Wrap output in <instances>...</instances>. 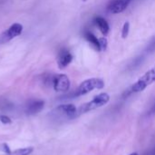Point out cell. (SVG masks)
<instances>
[{"instance_id":"9a60e30c","label":"cell","mask_w":155,"mask_h":155,"mask_svg":"<svg viewBox=\"0 0 155 155\" xmlns=\"http://www.w3.org/2000/svg\"><path fill=\"white\" fill-rule=\"evenodd\" d=\"M0 122L4 124H12V120L10 117H8L7 115H5V114H1L0 115Z\"/></svg>"},{"instance_id":"6da1fadb","label":"cell","mask_w":155,"mask_h":155,"mask_svg":"<svg viewBox=\"0 0 155 155\" xmlns=\"http://www.w3.org/2000/svg\"><path fill=\"white\" fill-rule=\"evenodd\" d=\"M109 101H110L109 94L106 93H102V94L94 96L92 101L81 105L80 108L77 109V114H78V115H80L82 114H85V113H88L90 111L100 108V107L105 105Z\"/></svg>"},{"instance_id":"7c38bea8","label":"cell","mask_w":155,"mask_h":155,"mask_svg":"<svg viewBox=\"0 0 155 155\" xmlns=\"http://www.w3.org/2000/svg\"><path fill=\"white\" fill-rule=\"evenodd\" d=\"M34 151L33 147H27V148H23V149H18L16 151L11 152V153L6 155H29L31 154Z\"/></svg>"},{"instance_id":"e0dca14e","label":"cell","mask_w":155,"mask_h":155,"mask_svg":"<svg viewBox=\"0 0 155 155\" xmlns=\"http://www.w3.org/2000/svg\"><path fill=\"white\" fill-rule=\"evenodd\" d=\"M143 155H155V144L152 146L149 150H147Z\"/></svg>"},{"instance_id":"7a4b0ae2","label":"cell","mask_w":155,"mask_h":155,"mask_svg":"<svg viewBox=\"0 0 155 155\" xmlns=\"http://www.w3.org/2000/svg\"><path fill=\"white\" fill-rule=\"evenodd\" d=\"M104 87V82L103 79L100 78H90L85 81H84L76 89V91L74 94V97L84 95L90 92H92L94 89H103Z\"/></svg>"},{"instance_id":"2e32d148","label":"cell","mask_w":155,"mask_h":155,"mask_svg":"<svg viewBox=\"0 0 155 155\" xmlns=\"http://www.w3.org/2000/svg\"><path fill=\"white\" fill-rule=\"evenodd\" d=\"M0 150L2 151V152H4L5 154H9V153H11V150H10V148H9V146L6 144V143H3L1 146H0Z\"/></svg>"},{"instance_id":"30bf717a","label":"cell","mask_w":155,"mask_h":155,"mask_svg":"<svg viewBox=\"0 0 155 155\" xmlns=\"http://www.w3.org/2000/svg\"><path fill=\"white\" fill-rule=\"evenodd\" d=\"M94 22H95L96 25L98 26V28L100 29L101 33H102L104 35H107L108 33H109V31H110V26H109L108 22H107L104 18H103V17H101V16L96 17V18L94 19Z\"/></svg>"},{"instance_id":"8992f818","label":"cell","mask_w":155,"mask_h":155,"mask_svg":"<svg viewBox=\"0 0 155 155\" xmlns=\"http://www.w3.org/2000/svg\"><path fill=\"white\" fill-rule=\"evenodd\" d=\"M53 87L56 92H67L70 88V80L66 74H55L53 79Z\"/></svg>"},{"instance_id":"4fadbf2b","label":"cell","mask_w":155,"mask_h":155,"mask_svg":"<svg viewBox=\"0 0 155 155\" xmlns=\"http://www.w3.org/2000/svg\"><path fill=\"white\" fill-rule=\"evenodd\" d=\"M130 31V23L129 22H125L124 26H123V30H122V37L123 38H126L128 36Z\"/></svg>"},{"instance_id":"3957f363","label":"cell","mask_w":155,"mask_h":155,"mask_svg":"<svg viewBox=\"0 0 155 155\" xmlns=\"http://www.w3.org/2000/svg\"><path fill=\"white\" fill-rule=\"evenodd\" d=\"M155 82V66L153 67L151 70L146 72L142 77L138 79V81L133 84L131 87L132 93H139L145 90L149 85H151L153 83Z\"/></svg>"},{"instance_id":"277c9868","label":"cell","mask_w":155,"mask_h":155,"mask_svg":"<svg viewBox=\"0 0 155 155\" xmlns=\"http://www.w3.org/2000/svg\"><path fill=\"white\" fill-rule=\"evenodd\" d=\"M23 32V25L19 23L11 25L5 31L0 34V45L5 44L20 35Z\"/></svg>"},{"instance_id":"5b68a950","label":"cell","mask_w":155,"mask_h":155,"mask_svg":"<svg viewBox=\"0 0 155 155\" xmlns=\"http://www.w3.org/2000/svg\"><path fill=\"white\" fill-rule=\"evenodd\" d=\"M52 113L57 114V115H61V116H64L68 119H74L76 116H78L77 114V108L75 107V105L72 104H61L59 106H57Z\"/></svg>"},{"instance_id":"5bb4252c","label":"cell","mask_w":155,"mask_h":155,"mask_svg":"<svg viewBox=\"0 0 155 155\" xmlns=\"http://www.w3.org/2000/svg\"><path fill=\"white\" fill-rule=\"evenodd\" d=\"M99 43H100V49L101 51H105L108 45V42L107 39L105 37H102L99 39Z\"/></svg>"},{"instance_id":"9c48e42d","label":"cell","mask_w":155,"mask_h":155,"mask_svg":"<svg viewBox=\"0 0 155 155\" xmlns=\"http://www.w3.org/2000/svg\"><path fill=\"white\" fill-rule=\"evenodd\" d=\"M73 61V55L68 50H61L57 55V64L60 69H64Z\"/></svg>"},{"instance_id":"ac0fdd59","label":"cell","mask_w":155,"mask_h":155,"mask_svg":"<svg viewBox=\"0 0 155 155\" xmlns=\"http://www.w3.org/2000/svg\"><path fill=\"white\" fill-rule=\"evenodd\" d=\"M155 114V103L153 104V105L152 106V108L150 109V111H149L148 114L150 115V114Z\"/></svg>"},{"instance_id":"8fae6325","label":"cell","mask_w":155,"mask_h":155,"mask_svg":"<svg viewBox=\"0 0 155 155\" xmlns=\"http://www.w3.org/2000/svg\"><path fill=\"white\" fill-rule=\"evenodd\" d=\"M84 36H85V38L88 40V42H90L94 46V48L95 49H97L98 51H101V49H100V43H99V39L93 34V33H91V32H85L84 33Z\"/></svg>"},{"instance_id":"ba28073f","label":"cell","mask_w":155,"mask_h":155,"mask_svg":"<svg viewBox=\"0 0 155 155\" xmlns=\"http://www.w3.org/2000/svg\"><path fill=\"white\" fill-rule=\"evenodd\" d=\"M131 2L132 0H111L108 5V10L114 15L120 14L127 8Z\"/></svg>"},{"instance_id":"d6986e66","label":"cell","mask_w":155,"mask_h":155,"mask_svg":"<svg viewBox=\"0 0 155 155\" xmlns=\"http://www.w3.org/2000/svg\"><path fill=\"white\" fill-rule=\"evenodd\" d=\"M129 155H139L137 153H131V154H129Z\"/></svg>"},{"instance_id":"ffe728a7","label":"cell","mask_w":155,"mask_h":155,"mask_svg":"<svg viewBox=\"0 0 155 155\" xmlns=\"http://www.w3.org/2000/svg\"><path fill=\"white\" fill-rule=\"evenodd\" d=\"M83 1H86V0H83Z\"/></svg>"},{"instance_id":"52a82bcc","label":"cell","mask_w":155,"mask_h":155,"mask_svg":"<svg viewBox=\"0 0 155 155\" xmlns=\"http://www.w3.org/2000/svg\"><path fill=\"white\" fill-rule=\"evenodd\" d=\"M45 106V101L39 99L29 100L25 106V113L28 115H35L40 113Z\"/></svg>"}]
</instances>
